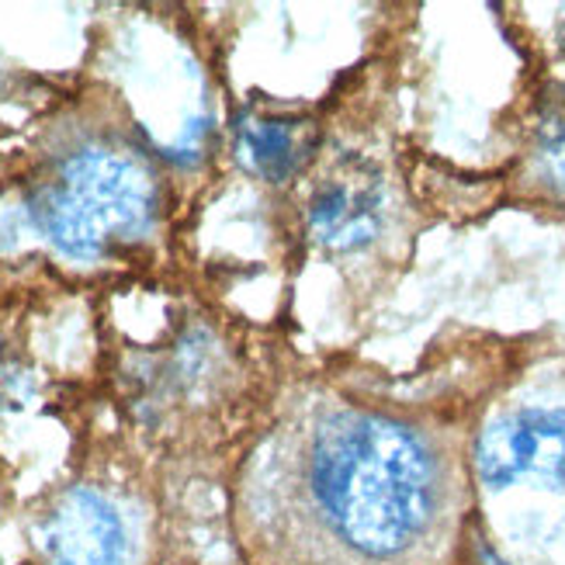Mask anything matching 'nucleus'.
I'll use <instances>...</instances> for the list:
<instances>
[{"label": "nucleus", "instance_id": "obj_7", "mask_svg": "<svg viewBox=\"0 0 565 565\" xmlns=\"http://www.w3.org/2000/svg\"><path fill=\"white\" fill-rule=\"evenodd\" d=\"M524 174L531 188L542 191L545 199L565 205V111H555L537 121L527 146Z\"/></svg>", "mask_w": 565, "mask_h": 565}, {"label": "nucleus", "instance_id": "obj_1", "mask_svg": "<svg viewBox=\"0 0 565 565\" xmlns=\"http://www.w3.org/2000/svg\"><path fill=\"white\" fill-rule=\"evenodd\" d=\"M309 486L330 531L367 558L403 555L437 510L430 445L379 413H337L316 430Z\"/></svg>", "mask_w": 565, "mask_h": 565}, {"label": "nucleus", "instance_id": "obj_3", "mask_svg": "<svg viewBox=\"0 0 565 565\" xmlns=\"http://www.w3.org/2000/svg\"><path fill=\"white\" fill-rule=\"evenodd\" d=\"M476 472L489 489H565V406H527L493 420L476 440Z\"/></svg>", "mask_w": 565, "mask_h": 565}, {"label": "nucleus", "instance_id": "obj_2", "mask_svg": "<svg viewBox=\"0 0 565 565\" xmlns=\"http://www.w3.org/2000/svg\"><path fill=\"white\" fill-rule=\"evenodd\" d=\"M157 188L136 157L84 150L70 157L35 194V223L70 257H102L150 230Z\"/></svg>", "mask_w": 565, "mask_h": 565}, {"label": "nucleus", "instance_id": "obj_5", "mask_svg": "<svg viewBox=\"0 0 565 565\" xmlns=\"http://www.w3.org/2000/svg\"><path fill=\"white\" fill-rule=\"evenodd\" d=\"M42 548L49 565H121L126 527L105 497L90 489H70L49 510Z\"/></svg>", "mask_w": 565, "mask_h": 565}, {"label": "nucleus", "instance_id": "obj_6", "mask_svg": "<svg viewBox=\"0 0 565 565\" xmlns=\"http://www.w3.org/2000/svg\"><path fill=\"white\" fill-rule=\"evenodd\" d=\"M239 160L267 184H288L316 153V129L291 115H247L236 132Z\"/></svg>", "mask_w": 565, "mask_h": 565}, {"label": "nucleus", "instance_id": "obj_4", "mask_svg": "<svg viewBox=\"0 0 565 565\" xmlns=\"http://www.w3.org/2000/svg\"><path fill=\"white\" fill-rule=\"evenodd\" d=\"M388 218V191L375 163L343 157L309 194L306 233L330 254H358L382 236Z\"/></svg>", "mask_w": 565, "mask_h": 565}]
</instances>
